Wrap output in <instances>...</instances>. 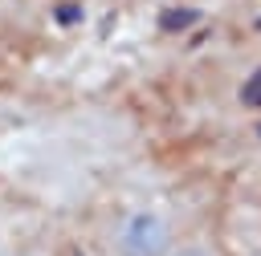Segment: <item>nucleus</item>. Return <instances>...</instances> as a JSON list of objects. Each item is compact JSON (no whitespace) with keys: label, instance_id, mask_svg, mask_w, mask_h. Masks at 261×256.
<instances>
[{"label":"nucleus","instance_id":"f257e3e1","mask_svg":"<svg viewBox=\"0 0 261 256\" xmlns=\"http://www.w3.org/2000/svg\"><path fill=\"white\" fill-rule=\"evenodd\" d=\"M184 223L163 199H126L102 223V256H167Z\"/></svg>","mask_w":261,"mask_h":256},{"label":"nucleus","instance_id":"f03ea898","mask_svg":"<svg viewBox=\"0 0 261 256\" xmlns=\"http://www.w3.org/2000/svg\"><path fill=\"white\" fill-rule=\"evenodd\" d=\"M167 256H228L212 228H184Z\"/></svg>","mask_w":261,"mask_h":256},{"label":"nucleus","instance_id":"7ed1b4c3","mask_svg":"<svg viewBox=\"0 0 261 256\" xmlns=\"http://www.w3.org/2000/svg\"><path fill=\"white\" fill-rule=\"evenodd\" d=\"M249 256H261V248H257V252H249Z\"/></svg>","mask_w":261,"mask_h":256}]
</instances>
